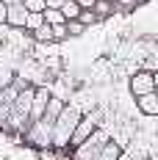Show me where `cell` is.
<instances>
[{
	"label": "cell",
	"instance_id": "1",
	"mask_svg": "<svg viewBox=\"0 0 158 160\" xmlns=\"http://www.w3.org/2000/svg\"><path fill=\"white\" fill-rule=\"evenodd\" d=\"M80 119H83L80 108H75V105H64L61 116H58V122H56V127H53V146H56V149H67V146H69L72 132H75V127H78Z\"/></svg>",
	"mask_w": 158,
	"mask_h": 160
},
{
	"label": "cell",
	"instance_id": "2",
	"mask_svg": "<svg viewBox=\"0 0 158 160\" xmlns=\"http://www.w3.org/2000/svg\"><path fill=\"white\" fill-rule=\"evenodd\" d=\"M33 94H36V88H22L19 91V97H17L14 108H11V116H8V127L19 130V132H25L28 130V124H31V111H33Z\"/></svg>",
	"mask_w": 158,
	"mask_h": 160
},
{
	"label": "cell",
	"instance_id": "3",
	"mask_svg": "<svg viewBox=\"0 0 158 160\" xmlns=\"http://www.w3.org/2000/svg\"><path fill=\"white\" fill-rule=\"evenodd\" d=\"M111 141V135H108V130H95L86 141L80 146H75L72 149V160H95L103 149H106V144Z\"/></svg>",
	"mask_w": 158,
	"mask_h": 160
},
{
	"label": "cell",
	"instance_id": "4",
	"mask_svg": "<svg viewBox=\"0 0 158 160\" xmlns=\"http://www.w3.org/2000/svg\"><path fill=\"white\" fill-rule=\"evenodd\" d=\"M53 122H47V119H39V122H31L28 124V130H25V135H28V141H31L33 146H42V149H47V146H53Z\"/></svg>",
	"mask_w": 158,
	"mask_h": 160
},
{
	"label": "cell",
	"instance_id": "5",
	"mask_svg": "<svg viewBox=\"0 0 158 160\" xmlns=\"http://www.w3.org/2000/svg\"><path fill=\"white\" fill-rule=\"evenodd\" d=\"M128 86H130V91H133L136 99L144 97V94H153V91H155V75H153V72H133Z\"/></svg>",
	"mask_w": 158,
	"mask_h": 160
},
{
	"label": "cell",
	"instance_id": "6",
	"mask_svg": "<svg viewBox=\"0 0 158 160\" xmlns=\"http://www.w3.org/2000/svg\"><path fill=\"white\" fill-rule=\"evenodd\" d=\"M19 91H22V88H17L14 83H11V86H6V88H0V124H6V122H8L11 108H14Z\"/></svg>",
	"mask_w": 158,
	"mask_h": 160
},
{
	"label": "cell",
	"instance_id": "7",
	"mask_svg": "<svg viewBox=\"0 0 158 160\" xmlns=\"http://www.w3.org/2000/svg\"><path fill=\"white\" fill-rule=\"evenodd\" d=\"M95 130H97V127H95V116H83V119L78 122V127H75V132H72L69 146H72V149H75V146H80L89 135H92V132H95Z\"/></svg>",
	"mask_w": 158,
	"mask_h": 160
},
{
	"label": "cell",
	"instance_id": "8",
	"mask_svg": "<svg viewBox=\"0 0 158 160\" xmlns=\"http://www.w3.org/2000/svg\"><path fill=\"white\" fill-rule=\"evenodd\" d=\"M28 14H31V11H28L22 3H11V6L6 8V22H8V25H14V28H25Z\"/></svg>",
	"mask_w": 158,
	"mask_h": 160
},
{
	"label": "cell",
	"instance_id": "9",
	"mask_svg": "<svg viewBox=\"0 0 158 160\" xmlns=\"http://www.w3.org/2000/svg\"><path fill=\"white\" fill-rule=\"evenodd\" d=\"M47 102H50V88H36L33 94V111H31V122H39L45 111H47Z\"/></svg>",
	"mask_w": 158,
	"mask_h": 160
},
{
	"label": "cell",
	"instance_id": "10",
	"mask_svg": "<svg viewBox=\"0 0 158 160\" xmlns=\"http://www.w3.org/2000/svg\"><path fill=\"white\" fill-rule=\"evenodd\" d=\"M139 111L147 113V116H158V94H155V91L139 97Z\"/></svg>",
	"mask_w": 158,
	"mask_h": 160
},
{
	"label": "cell",
	"instance_id": "11",
	"mask_svg": "<svg viewBox=\"0 0 158 160\" xmlns=\"http://www.w3.org/2000/svg\"><path fill=\"white\" fill-rule=\"evenodd\" d=\"M61 111H64V102L58 99V97H50V102H47V111H45V116L42 119H47V122H58V116H61Z\"/></svg>",
	"mask_w": 158,
	"mask_h": 160
},
{
	"label": "cell",
	"instance_id": "12",
	"mask_svg": "<svg viewBox=\"0 0 158 160\" xmlns=\"http://www.w3.org/2000/svg\"><path fill=\"white\" fill-rule=\"evenodd\" d=\"M119 155H122V146L117 144V141H108V144H106V149H103L95 160H117Z\"/></svg>",
	"mask_w": 158,
	"mask_h": 160
},
{
	"label": "cell",
	"instance_id": "13",
	"mask_svg": "<svg viewBox=\"0 0 158 160\" xmlns=\"http://www.w3.org/2000/svg\"><path fill=\"white\" fill-rule=\"evenodd\" d=\"M33 39H36L39 44H56V42H53V25L45 22L42 28H36V31H33Z\"/></svg>",
	"mask_w": 158,
	"mask_h": 160
},
{
	"label": "cell",
	"instance_id": "14",
	"mask_svg": "<svg viewBox=\"0 0 158 160\" xmlns=\"http://www.w3.org/2000/svg\"><path fill=\"white\" fill-rule=\"evenodd\" d=\"M80 11H83V8H80V3H78V0H64L61 14L67 17V22H69V19H78V17H80Z\"/></svg>",
	"mask_w": 158,
	"mask_h": 160
},
{
	"label": "cell",
	"instance_id": "15",
	"mask_svg": "<svg viewBox=\"0 0 158 160\" xmlns=\"http://www.w3.org/2000/svg\"><path fill=\"white\" fill-rule=\"evenodd\" d=\"M114 11H117V6H114V3H108V0H97V3H95L97 19H106V17H111Z\"/></svg>",
	"mask_w": 158,
	"mask_h": 160
},
{
	"label": "cell",
	"instance_id": "16",
	"mask_svg": "<svg viewBox=\"0 0 158 160\" xmlns=\"http://www.w3.org/2000/svg\"><path fill=\"white\" fill-rule=\"evenodd\" d=\"M45 22L47 25H67V17L61 14V8H45Z\"/></svg>",
	"mask_w": 158,
	"mask_h": 160
},
{
	"label": "cell",
	"instance_id": "17",
	"mask_svg": "<svg viewBox=\"0 0 158 160\" xmlns=\"http://www.w3.org/2000/svg\"><path fill=\"white\" fill-rule=\"evenodd\" d=\"M14 69L11 66H6V64H0V88H6V86H11L14 83Z\"/></svg>",
	"mask_w": 158,
	"mask_h": 160
},
{
	"label": "cell",
	"instance_id": "18",
	"mask_svg": "<svg viewBox=\"0 0 158 160\" xmlns=\"http://www.w3.org/2000/svg\"><path fill=\"white\" fill-rule=\"evenodd\" d=\"M22 6H25L31 14H45V8H47L45 0H22Z\"/></svg>",
	"mask_w": 158,
	"mask_h": 160
},
{
	"label": "cell",
	"instance_id": "19",
	"mask_svg": "<svg viewBox=\"0 0 158 160\" xmlns=\"http://www.w3.org/2000/svg\"><path fill=\"white\" fill-rule=\"evenodd\" d=\"M42 25H45V14H28V22H25V28H28V31H36V28H42Z\"/></svg>",
	"mask_w": 158,
	"mask_h": 160
},
{
	"label": "cell",
	"instance_id": "20",
	"mask_svg": "<svg viewBox=\"0 0 158 160\" xmlns=\"http://www.w3.org/2000/svg\"><path fill=\"white\" fill-rule=\"evenodd\" d=\"M67 31H69V36H80V33L86 31V25H83L80 19H69V22H67Z\"/></svg>",
	"mask_w": 158,
	"mask_h": 160
},
{
	"label": "cell",
	"instance_id": "21",
	"mask_svg": "<svg viewBox=\"0 0 158 160\" xmlns=\"http://www.w3.org/2000/svg\"><path fill=\"white\" fill-rule=\"evenodd\" d=\"M80 22H83V25H86V28H89V25H92V22H97V14H95V8H83V11H80V17H78Z\"/></svg>",
	"mask_w": 158,
	"mask_h": 160
},
{
	"label": "cell",
	"instance_id": "22",
	"mask_svg": "<svg viewBox=\"0 0 158 160\" xmlns=\"http://www.w3.org/2000/svg\"><path fill=\"white\" fill-rule=\"evenodd\" d=\"M64 39H69L67 25H53V42H64Z\"/></svg>",
	"mask_w": 158,
	"mask_h": 160
},
{
	"label": "cell",
	"instance_id": "23",
	"mask_svg": "<svg viewBox=\"0 0 158 160\" xmlns=\"http://www.w3.org/2000/svg\"><path fill=\"white\" fill-rule=\"evenodd\" d=\"M114 6H117V11H122V14H128V11H133V8H136L139 3H136V0H117Z\"/></svg>",
	"mask_w": 158,
	"mask_h": 160
},
{
	"label": "cell",
	"instance_id": "24",
	"mask_svg": "<svg viewBox=\"0 0 158 160\" xmlns=\"http://www.w3.org/2000/svg\"><path fill=\"white\" fill-rule=\"evenodd\" d=\"M47 3V8H61L64 6V0H45Z\"/></svg>",
	"mask_w": 158,
	"mask_h": 160
},
{
	"label": "cell",
	"instance_id": "25",
	"mask_svg": "<svg viewBox=\"0 0 158 160\" xmlns=\"http://www.w3.org/2000/svg\"><path fill=\"white\" fill-rule=\"evenodd\" d=\"M78 3H80V8H95L97 0H78Z\"/></svg>",
	"mask_w": 158,
	"mask_h": 160
},
{
	"label": "cell",
	"instance_id": "26",
	"mask_svg": "<svg viewBox=\"0 0 158 160\" xmlns=\"http://www.w3.org/2000/svg\"><path fill=\"white\" fill-rule=\"evenodd\" d=\"M6 8H8V6H6V3L0 0V22H6Z\"/></svg>",
	"mask_w": 158,
	"mask_h": 160
},
{
	"label": "cell",
	"instance_id": "27",
	"mask_svg": "<svg viewBox=\"0 0 158 160\" xmlns=\"http://www.w3.org/2000/svg\"><path fill=\"white\" fill-rule=\"evenodd\" d=\"M117 160H133V158H130V155H125V152H122V155H119V158H117Z\"/></svg>",
	"mask_w": 158,
	"mask_h": 160
},
{
	"label": "cell",
	"instance_id": "28",
	"mask_svg": "<svg viewBox=\"0 0 158 160\" xmlns=\"http://www.w3.org/2000/svg\"><path fill=\"white\" fill-rule=\"evenodd\" d=\"M3 3H6V6H11V3H22V0H3Z\"/></svg>",
	"mask_w": 158,
	"mask_h": 160
},
{
	"label": "cell",
	"instance_id": "29",
	"mask_svg": "<svg viewBox=\"0 0 158 160\" xmlns=\"http://www.w3.org/2000/svg\"><path fill=\"white\" fill-rule=\"evenodd\" d=\"M153 75H155V88H158V72H153Z\"/></svg>",
	"mask_w": 158,
	"mask_h": 160
},
{
	"label": "cell",
	"instance_id": "30",
	"mask_svg": "<svg viewBox=\"0 0 158 160\" xmlns=\"http://www.w3.org/2000/svg\"><path fill=\"white\" fill-rule=\"evenodd\" d=\"M136 3H139V6H142V3H147V0H136Z\"/></svg>",
	"mask_w": 158,
	"mask_h": 160
},
{
	"label": "cell",
	"instance_id": "31",
	"mask_svg": "<svg viewBox=\"0 0 158 160\" xmlns=\"http://www.w3.org/2000/svg\"><path fill=\"white\" fill-rule=\"evenodd\" d=\"M108 3H117V0H108Z\"/></svg>",
	"mask_w": 158,
	"mask_h": 160
},
{
	"label": "cell",
	"instance_id": "32",
	"mask_svg": "<svg viewBox=\"0 0 158 160\" xmlns=\"http://www.w3.org/2000/svg\"><path fill=\"white\" fill-rule=\"evenodd\" d=\"M155 94H158V88H155Z\"/></svg>",
	"mask_w": 158,
	"mask_h": 160
}]
</instances>
